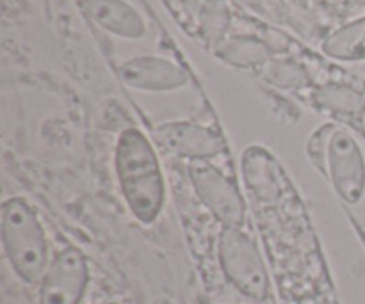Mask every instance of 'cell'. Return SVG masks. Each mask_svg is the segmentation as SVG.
Returning <instances> with one entry per match:
<instances>
[{
  "mask_svg": "<svg viewBox=\"0 0 365 304\" xmlns=\"http://www.w3.org/2000/svg\"><path fill=\"white\" fill-rule=\"evenodd\" d=\"M116 174L121 192L135 219L153 223L164 203V180L159 160L148 139L128 128L118 139Z\"/></svg>",
  "mask_w": 365,
  "mask_h": 304,
  "instance_id": "6da1fadb",
  "label": "cell"
},
{
  "mask_svg": "<svg viewBox=\"0 0 365 304\" xmlns=\"http://www.w3.org/2000/svg\"><path fill=\"white\" fill-rule=\"evenodd\" d=\"M189 178L203 205L225 228H241L245 223V201L237 187L221 171L207 164L189 167Z\"/></svg>",
  "mask_w": 365,
  "mask_h": 304,
  "instance_id": "5b68a950",
  "label": "cell"
},
{
  "mask_svg": "<svg viewBox=\"0 0 365 304\" xmlns=\"http://www.w3.org/2000/svg\"><path fill=\"white\" fill-rule=\"evenodd\" d=\"M89 271L78 249L66 248L52 260L39 285V304H78L88 288Z\"/></svg>",
  "mask_w": 365,
  "mask_h": 304,
  "instance_id": "8992f818",
  "label": "cell"
},
{
  "mask_svg": "<svg viewBox=\"0 0 365 304\" xmlns=\"http://www.w3.org/2000/svg\"><path fill=\"white\" fill-rule=\"evenodd\" d=\"M220 263L227 280L253 301H266L269 276L255 242L239 228H225L220 239Z\"/></svg>",
  "mask_w": 365,
  "mask_h": 304,
  "instance_id": "277c9868",
  "label": "cell"
},
{
  "mask_svg": "<svg viewBox=\"0 0 365 304\" xmlns=\"http://www.w3.org/2000/svg\"><path fill=\"white\" fill-rule=\"evenodd\" d=\"M121 78L132 88L146 91H166L185 84V75L180 68L157 57L128 61L121 66Z\"/></svg>",
  "mask_w": 365,
  "mask_h": 304,
  "instance_id": "ba28073f",
  "label": "cell"
},
{
  "mask_svg": "<svg viewBox=\"0 0 365 304\" xmlns=\"http://www.w3.org/2000/svg\"><path fill=\"white\" fill-rule=\"evenodd\" d=\"M324 52L334 59L362 61L365 59V18L344 25L330 36L323 45Z\"/></svg>",
  "mask_w": 365,
  "mask_h": 304,
  "instance_id": "30bf717a",
  "label": "cell"
},
{
  "mask_svg": "<svg viewBox=\"0 0 365 304\" xmlns=\"http://www.w3.org/2000/svg\"><path fill=\"white\" fill-rule=\"evenodd\" d=\"M153 135L166 152L187 159H210L225 152L223 139L209 128L198 125L168 123L157 128Z\"/></svg>",
  "mask_w": 365,
  "mask_h": 304,
  "instance_id": "52a82bcc",
  "label": "cell"
},
{
  "mask_svg": "<svg viewBox=\"0 0 365 304\" xmlns=\"http://www.w3.org/2000/svg\"><path fill=\"white\" fill-rule=\"evenodd\" d=\"M2 244L14 273L25 283H41L48 269V246L34 210L21 198L2 203Z\"/></svg>",
  "mask_w": 365,
  "mask_h": 304,
  "instance_id": "7a4b0ae2",
  "label": "cell"
},
{
  "mask_svg": "<svg viewBox=\"0 0 365 304\" xmlns=\"http://www.w3.org/2000/svg\"><path fill=\"white\" fill-rule=\"evenodd\" d=\"M82 9L95 23L123 38H141L145 23L141 16L121 0H82Z\"/></svg>",
  "mask_w": 365,
  "mask_h": 304,
  "instance_id": "9c48e42d",
  "label": "cell"
},
{
  "mask_svg": "<svg viewBox=\"0 0 365 304\" xmlns=\"http://www.w3.org/2000/svg\"><path fill=\"white\" fill-rule=\"evenodd\" d=\"M309 155L331 182L341 199L355 205L365 192V160L355 139L335 125H324L309 142Z\"/></svg>",
  "mask_w": 365,
  "mask_h": 304,
  "instance_id": "3957f363",
  "label": "cell"
},
{
  "mask_svg": "<svg viewBox=\"0 0 365 304\" xmlns=\"http://www.w3.org/2000/svg\"><path fill=\"white\" fill-rule=\"evenodd\" d=\"M317 102L323 107H327V109L334 110V112L344 114L356 112L360 105V98L356 93L341 88L321 89V91L317 93Z\"/></svg>",
  "mask_w": 365,
  "mask_h": 304,
  "instance_id": "8fae6325",
  "label": "cell"
}]
</instances>
